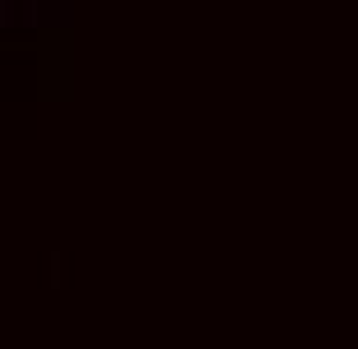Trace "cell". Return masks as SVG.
<instances>
[{
  "label": "cell",
  "mask_w": 358,
  "mask_h": 349,
  "mask_svg": "<svg viewBox=\"0 0 358 349\" xmlns=\"http://www.w3.org/2000/svg\"><path fill=\"white\" fill-rule=\"evenodd\" d=\"M38 94L47 103H66L75 94V38H70V28H47L38 42Z\"/></svg>",
  "instance_id": "6da1fadb"
}]
</instances>
